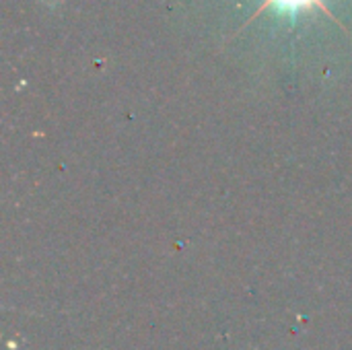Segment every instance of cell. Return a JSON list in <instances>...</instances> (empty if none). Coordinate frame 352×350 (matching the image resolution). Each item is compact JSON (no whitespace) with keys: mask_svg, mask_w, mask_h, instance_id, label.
I'll return each mask as SVG.
<instances>
[{"mask_svg":"<svg viewBox=\"0 0 352 350\" xmlns=\"http://www.w3.org/2000/svg\"><path fill=\"white\" fill-rule=\"evenodd\" d=\"M314 4L322 6V0H264V6H274L276 12L291 14V19H295L303 8H309Z\"/></svg>","mask_w":352,"mask_h":350,"instance_id":"6da1fadb","label":"cell"}]
</instances>
